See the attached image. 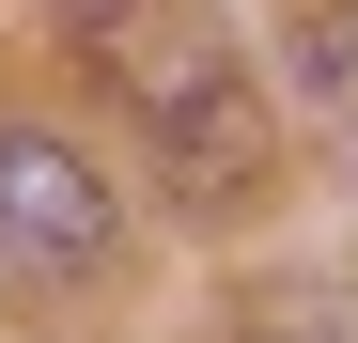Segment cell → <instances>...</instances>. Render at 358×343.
<instances>
[{
	"label": "cell",
	"instance_id": "3",
	"mask_svg": "<svg viewBox=\"0 0 358 343\" xmlns=\"http://www.w3.org/2000/svg\"><path fill=\"white\" fill-rule=\"evenodd\" d=\"M296 109H312V125L358 156V0H327V16L296 31Z\"/></svg>",
	"mask_w": 358,
	"mask_h": 343
},
{
	"label": "cell",
	"instance_id": "2",
	"mask_svg": "<svg viewBox=\"0 0 358 343\" xmlns=\"http://www.w3.org/2000/svg\"><path fill=\"white\" fill-rule=\"evenodd\" d=\"M109 250H125V203L94 188V156L47 125H0V281H94Z\"/></svg>",
	"mask_w": 358,
	"mask_h": 343
},
{
	"label": "cell",
	"instance_id": "1",
	"mask_svg": "<svg viewBox=\"0 0 358 343\" xmlns=\"http://www.w3.org/2000/svg\"><path fill=\"white\" fill-rule=\"evenodd\" d=\"M78 47L141 109V141H156V172L187 203H250L265 188V78H250V47L218 16H187V0H78Z\"/></svg>",
	"mask_w": 358,
	"mask_h": 343
}]
</instances>
